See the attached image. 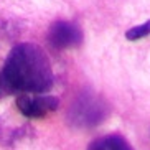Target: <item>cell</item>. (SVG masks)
Here are the masks:
<instances>
[{"mask_svg": "<svg viewBox=\"0 0 150 150\" xmlns=\"http://www.w3.org/2000/svg\"><path fill=\"white\" fill-rule=\"evenodd\" d=\"M8 91L41 94L53 86V71L48 56L36 45L22 43L12 50L2 74Z\"/></svg>", "mask_w": 150, "mask_h": 150, "instance_id": "obj_1", "label": "cell"}, {"mask_svg": "<svg viewBox=\"0 0 150 150\" xmlns=\"http://www.w3.org/2000/svg\"><path fill=\"white\" fill-rule=\"evenodd\" d=\"M107 115L106 104L93 96V94H81L69 109V122L76 127H94L101 124Z\"/></svg>", "mask_w": 150, "mask_h": 150, "instance_id": "obj_2", "label": "cell"}, {"mask_svg": "<svg viewBox=\"0 0 150 150\" xmlns=\"http://www.w3.org/2000/svg\"><path fill=\"white\" fill-rule=\"evenodd\" d=\"M17 106L23 115L31 117V119H38V117H45L46 114L56 110L59 106V101L53 96L22 94L17 99Z\"/></svg>", "mask_w": 150, "mask_h": 150, "instance_id": "obj_3", "label": "cell"}, {"mask_svg": "<svg viewBox=\"0 0 150 150\" xmlns=\"http://www.w3.org/2000/svg\"><path fill=\"white\" fill-rule=\"evenodd\" d=\"M50 43L54 48H74L83 41V31L71 22H56L50 28Z\"/></svg>", "mask_w": 150, "mask_h": 150, "instance_id": "obj_4", "label": "cell"}, {"mask_svg": "<svg viewBox=\"0 0 150 150\" xmlns=\"http://www.w3.org/2000/svg\"><path fill=\"white\" fill-rule=\"evenodd\" d=\"M88 150H132V147L120 135H106L94 140Z\"/></svg>", "mask_w": 150, "mask_h": 150, "instance_id": "obj_5", "label": "cell"}, {"mask_svg": "<svg viewBox=\"0 0 150 150\" xmlns=\"http://www.w3.org/2000/svg\"><path fill=\"white\" fill-rule=\"evenodd\" d=\"M150 35V20L145 23H142V25H137V27H132L130 30H127L125 36H127V40L130 41H135V40H140L144 36Z\"/></svg>", "mask_w": 150, "mask_h": 150, "instance_id": "obj_6", "label": "cell"}, {"mask_svg": "<svg viewBox=\"0 0 150 150\" xmlns=\"http://www.w3.org/2000/svg\"><path fill=\"white\" fill-rule=\"evenodd\" d=\"M5 91H7V86H5L4 79H2V78H0V96H2V94H4Z\"/></svg>", "mask_w": 150, "mask_h": 150, "instance_id": "obj_7", "label": "cell"}]
</instances>
